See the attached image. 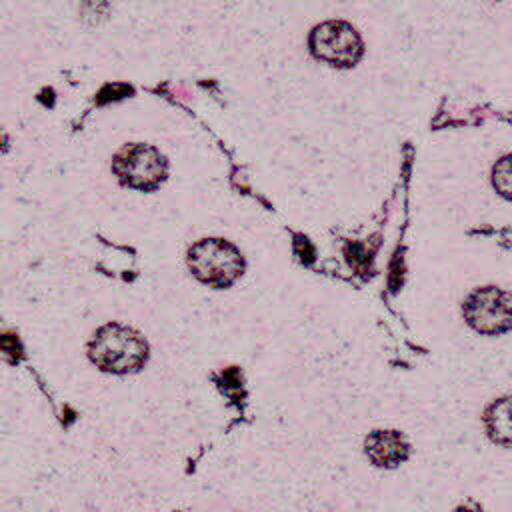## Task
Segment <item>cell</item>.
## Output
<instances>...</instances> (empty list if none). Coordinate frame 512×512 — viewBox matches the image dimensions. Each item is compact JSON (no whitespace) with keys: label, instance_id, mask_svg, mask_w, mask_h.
Masks as SVG:
<instances>
[{"label":"cell","instance_id":"3","mask_svg":"<svg viewBox=\"0 0 512 512\" xmlns=\"http://www.w3.org/2000/svg\"><path fill=\"white\" fill-rule=\"evenodd\" d=\"M310 50L322 62L348 68L360 60L364 44L360 34L348 22L330 20L312 30Z\"/></svg>","mask_w":512,"mask_h":512},{"label":"cell","instance_id":"5","mask_svg":"<svg viewBox=\"0 0 512 512\" xmlns=\"http://www.w3.org/2000/svg\"><path fill=\"white\" fill-rule=\"evenodd\" d=\"M114 172L124 184L132 188L152 190L162 182L166 174V162L156 148L146 144H130L116 154Z\"/></svg>","mask_w":512,"mask_h":512},{"label":"cell","instance_id":"4","mask_svg":"<svg viewBox=\"0 0 512 512\" xmlns=\"http://www.w3.org/2000/svg\"><path fill=\"white\" fill-rule=\"evenodd\" d=\"M464 318L482 334H502L512 328V296L494 286L480 288L468 296Z\"/></svg>","mask_w":512,"mask_h":512},{"label":"cell","instance_id":"2","mask_svg":"<svg viewBox=\"0 0 512 512\" xmlns=\"http://www.w3.org/2000/svg\"><path fill=\"white\" fill-rule=\"evenodd\" d=\"M188 266L200 282L226 288L242 274L244 258L234 244L222 238H204L190 248Z\"/></svg>","mask_w":512,"mask_h":512},{"label":"cell","instance_id":"6","mask_svg":"<svg viewBox=\"0 0 512 512\" xmlns=\"http://www.w3.org/2000/svg\"><path fill=\"white\" fill-rule=\"evenodd\" d=\"M368 458L382 468H392L406 460L408 444L396 430H376L366 438Z\"/></svg>","mask_w":512,"mask_h":512},{"label":"cell","instance_id":"8","mask_svg":"<svg viewBox=\"0 0 512 512\" xmlns=\"http://www.w3.org/2000/svg\"><path fill=\"white\" fill-rule=\"evenodd\" d=\"M492 184L498 194L512 200V154L500 158L492 168Z\"/></svg>","mask_w":512,"mask_h":512},{"label":"cell","instance_id":"7","mask_svg":"<svg viewBox=\"0 0 512 512\" xmlns=\"http://www.w3.org/2000/svg\"><path fill=\"white\" fill-rule=\"evenodd\" d=\"M484 422L490 438L496 444L512 448V398H502L490 404Z\"/></svg>","mask_w":512,"mask_h":512},{"label":"cell","instance_id":"1","mask_svg":"<svg viewBox=\"0 0 512 512\" xmlns=\"http://www.w3.org/2000/svg\"><path fill=\"white\" fill-rule=\"evenodd\" d=\"M148 356V346L144 338L128 326L106 324L102 326L90 342L92 362L114 374H126L138 370Z\"/></svg>","mask_w":512,"mask_h":512}]
</instances>
